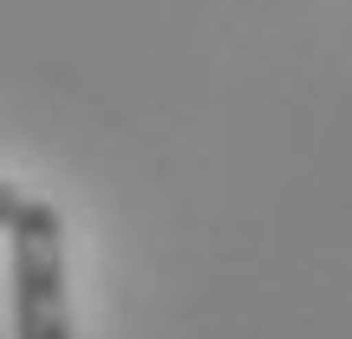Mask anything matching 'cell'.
I'll return each mask as SVG.
<instances>
[{"label":"cell","instance_id":"1","mask_svg":"<svg viewBox=\"0 0 352 339\" xmlns=\"http://www.w3.org/2000/svg\"><path fill=\"white\" fill-rule=\"evenodd\" d=\"M13 235V339H72L65 300V215L46 196H26L7 222Z\"/></svg>","mask_w":352,"mask_h":339},{"label":"cell","instance_id":"2","mask_svg":"<svg viewBox=\"0 0 352 339\" xmlns=\"http://www.w3.org/2000/svg\"><path fill=\"white\" fill-rule=\"evenodd\" d=\"M20 202H26V189H20V183H7V176H0V228H7L13 215H20Z\"/></svg>","mask_w":352,"mask_h":339}]
</instances>
